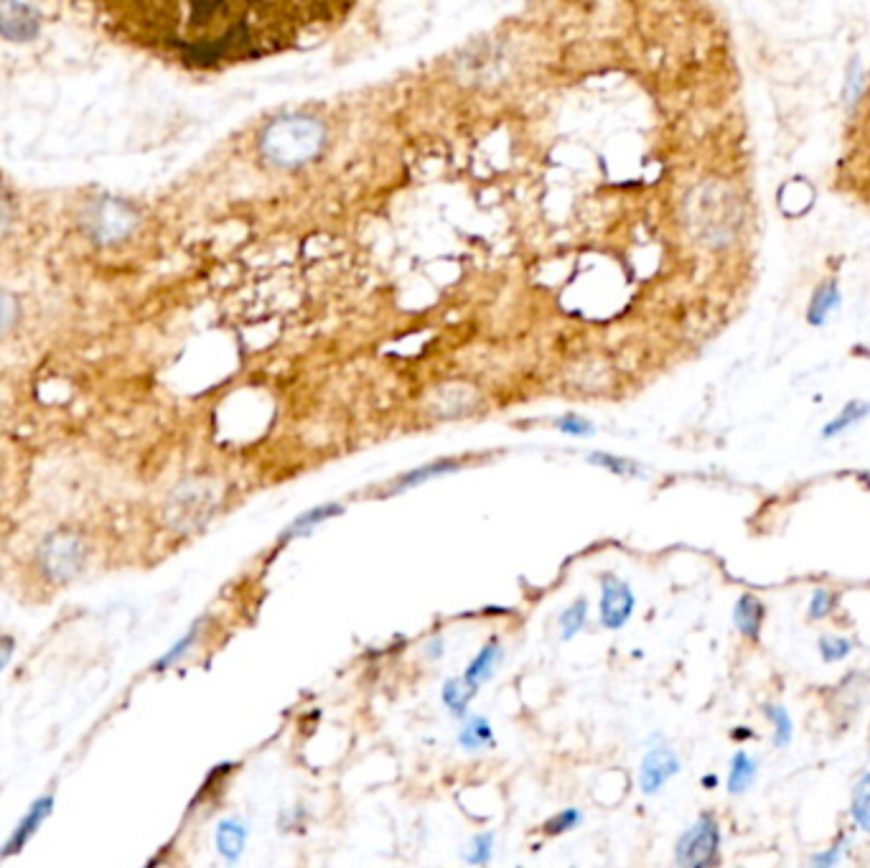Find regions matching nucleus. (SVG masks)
<instances>
[{"label": "nucleus", "instance_id": "27", "mask_svg": "<svg viewBox=\"0 0 870 868\" xmlns=\"http://www.w3.org/2000/svg\"><path fill=\"white\" fill-rule=\"evenodd\" d=\"M46 812H49V800L41 802V805H36V807H34V812H31V815H28L26 823L21 825V833H18V835H16V840H13V843H11V851H16V846L21 848L23 843H26V838H28V835H31V833H34L36 825L41 823V818H44Z\"/></svg>", "mask_w": 870, "mask_h": 868}, {"label": "nucleus", "instance_id": "30", "mask_svg": "<svg viewBox=\"0 0 870 868\" xmlns=\"http://www.w3.org/2000/svg\"><path fill=\"white\" fill-rule=\"evenodd\" d=\"M13 319H16V303H13L8 293L0 291V331H6L13 324Z\"/></svg>", "mask_w": 870, "mask_h": 868}, {"label": "nucleus", "instance_id": "23", "mask_svg": "<svg viewBox=\"0 0 870 868\" xmlns=\"http://www.w3.org/2000/svg\"><path fill=\"white\" fill-rule=\"evenodd\" d=\"M491 856H494V835L481 833L476 838H471L469 848H466V861L471 866H486L491 861Z\"/></svg>", "mask_w": 870, "mask_h": 868}, {"label": "nucleus", "instance_id": "26", "mask_svg": "<svg viewBox=\"0 0 870 868\" xmlns=\"http://www.w3.org/2000/svg\"><path fill=\"white\" fill-rule=\"evenodd\" d=\"M835 609V596L827 591V588H817L809 601V619H825Z\"/></svg>", "mask_w": 870, "mask_h": 868}, {"label": "nucleus", "instance_id": "8", "mask_svg": "<svg viewBox=\"0 0 870 868\" xmlns=\"http://www.w3.org/2000/svg\"><path fill=\"white\" fill-rule=\"evenodd\" d=\"M341 512H344V504L339 502H324V504H316V507H311V510H306L303 515H298L296 520L290 522L288 527L283 530V535H280V540H290V538H303V535H311L316 527H321L324 522L334 520V517H339Z\"/></svg>", "mask_w": 870, "mask_h": 868}, {"label": "nucleus", "instance_id": "3", "mask_svg": "<svg viewBox=\"0 0 870 868\" xmlns=\"http://www.w3.org/2000/svg\"><path fill=\"white\" fill-rule=\"evenodd\" d=\"M636 599L631 594L629 583L621 581L619 576L601 578V604H598V614H601V624L606 629H621L634 614Z\"/></svg>", "mask_w": 870, "mask_h": 868}, {"label": "nucleus", "instance_id": "16", "mask_svg": "<svg viewBox=\"0 0 870 868\" xmlns=\"http://www.w3.org/2000/svg\"><path fill=\"white\" fill-rule=\"evenodd\" d=\"M868 415H870V403H863V400H850V403L845 405V408L840 410V413H837L825 428H822V438L840 436V433H845L848 428L858 426L860 420H865Z\"/></svg>", "mask_w": 870, "mask_h": 868}, {"label": "nucleus", "instance_id": "12", "mask_svg": "<svg viewBox=\"0 0 870 868\" xmlns=\"http://www.w3.org/2000/svg\"><path fill=\"white\" fill-rule=\"evenodd\" d=\"M247 843V828L240 820H222L217 828V851L227 863H237L245 853Z\"/></svg>", "mask_w": 870, "mask_h": 868}, {"label": "nucleus", "instance_id": "29", "mask_svg": "<svg viewBox=\"0 0 870 868\" xmlns=\"http://www.w3.org/2000/svg\"><path fill=\"white\" fill-rule=\"evenodd\" d=\"M850 840L845 838H840L835 843V846H830L827 848V851H822V853H817V856H812V863H815V866H820V868H830V866H835L837 861H840V858H843V851H845V846H848Z\"/></svg>", "mask_w": 870, "mask_h": 868}, {"label": "nucleus", "instance_id": "9", "mask_svg": "<svg viewBox=\"0 0 870 868\" xmlns=\"http://www.w3.org/2000/svg\"><path fill=\"white\" fill-rule=\"evenodd\" d=\"M840 303H843V293H840L837 280H825L809 298L807 321L812 326H825L827 319L840 308Z\"/></svg>", "mask_w": 870, "mask_h": 868}, {"label": "nucleus", "instance_id": "25", "mask_svg": "<svg viewBox=\"0 0 870 868\" xmlns=\"http://www.w3.org/2000/svg\"><path fill=\"white\" fill-rule=\"evenodd\" d=\"M863 69H860V62L855 59V62L848 64V72H845V84H843V100L845 105H855L860 97V92H863Z\"/></svg>", "mask_w": 870, "mask_h": 868}, {"label": "nucleus", "instance_id": "15", "mask_svg": "<svg viewBox=\"0 0 870 868\" xmlns=\"http://www.w3.org/2000/svg\"><path fill=\"white\" fill-rule=\"evenodd\" d=\"M756 774H759L756 759H751L746 751H736V756L731 759V774H728V792L743 795L756 782Z\"/></svg>", "mask_w": 870, "mask_h": 868}, {"label": "nucleus", "instance_id": "4", "mask_svg": "<svg viewBox=\"0 0 870 868\" xmlns=\"http://www.w3.org/2000/svg\"><path fill=\"white\" fill-rule=\"evenodd\" d=\"M41 566L54 581H67L82 568V545L74 535H54L41 550Z\"/></svg>", "mask_w": 870, "mask_h": 868}, {"label": "nucleus", "instance_id": "18", "mask_svg": "<svg viewBox=\"0 0 870 868\" xmlns=\"http://www.w3.org/2000/svg\"><path fill=\"white\" fill-rule=\"evenodd\" d=\"M850 815H853L855 825L865 833H870V772L858 779L853 790V802H850Z\"/></svg>", "mask_w": 870, "mask_h": 868}, {"label": "nucleus", "instance_id": "31", "mask_svg": "<svg viewBox=\"0 0 870 868\" xmlns=\"http://www.w3.org/2000/svg\"><path fill=\"white\" fill-rule=\"evenodd\" d=\"M425 655H428L430 660H441L443 657V639L441 637L430 639V642L425 644Z\"/></svg>", "mask_w": 870, "mask_h": 868}, {"label": "nucleus", "instance_id": "20", "mask_svg": "<svg viewBox=\"0 0 870 868\" xmlns=\"http://www.w3.org/2000/svg\"><path fill=\"white\" fill-rule=\"evenodd\" d=\"M761 711H764V716L769 718L771 726H774V744L779 746V749H787V746L792 744V736H794L792 716L787 713V708L771 706V703H766Z\"/></svg>", "mask_w": 870, "mask_h": 868}, {"label": "nucleus", "instance_id": "11", "mask_svg": "<svg viewBox=\"0 0 870 868\" xmlns=\"http://www.w3.org/2000/svg\"><path fill=\"white\" fill-rule=\"evenodd\" d=\"M458 469H461V461H453V459L430 461V464L418 466V469L408 471V474H402L400 479H397L395 487H392V494H400V492H408V489L423 487V484L433 482V479H438V476L453 474V471H458Z\"/></svg>", "mask_w": 870, "mask_h": 868}, {"label": "nucleus", "instance_id": "24", "mask_svg": "<svg viewBox=\"0 0 870 868\" xmlns=\"http://www.w3.org/2000/svg\"><path fill=\"white\" fill-rule=\"evenodd\" d=\"M555 426H558L560 433H565V436H573V438H588L596 433V426H593L591 420L583 418V415H560L558 420H555Z\"/></svg>", "mask_w": 870, "mask_h": 868}, {"label": "nucleus", "instance_id": "2", "mask_svg": "<svg viewBox=\"0 0 870 868\" xmlns=\"http://www.w3.org/2000/svg\"><path fill=\"white\" fill-rule=\"evenodd\" d=\"M720 825L713 815H700L698 823L690 825L680 835L675 846V861L682 868H705L718 863Z\"/></svg>", "mask_w": 870, "mask_h": 868}, {"label": "nucleus", "instance_id": "7", "mask_svg": "<svg viewBox=\"0 0 870 868\" xmlns=\"http://www.w3.org/2000/svg\"><path fill=\"white\" fill-rule=\"evenodd\" d=\"M502 660H504L502 642H499V639H491V642H486L484 647L476 652L474 660L469 662V667H466V672H463V680L479 690L486 680H491V675L497 672V667L502 665Z\"/></svg>", "mask_w": 870, "mask_h": 868}, {"label": "nucleus", "instance_id": "32", "mask_svg": "<svg viewBox=\"0 0 870 868\" xmlns=\"http://www.w3.org/2000/svg\"><path fill=\"white\" fill-rule=\"evenodd\" d=\"M753 731H746V728H741V731H733V739H751Z\"/></svg>", "mask_w": 870, "mask_h": 868}, {"label": "nucleus", "instance_id": "14", "mask_svg": "<svg viewBox=\"0 0 870 868\" xmlns=\"http://www.w3.org/2000/svg\"><path fill=\"white\" fill-rule=\"evenodd\" d=\"M479 693V690L474 688V685H469L466 680L461 678H448L446 683H443V703H446V708L451 711V716L463 718L466 716V711H469V703L471 698Z\"/></svg>", "mask_w": 870, "mask_h": 868}, {"label": "nucleus", "instance_id": "21", "mask_svg": "<svg viewBox=\"0 0 870 868\" xmlns=\"http://www.w3.org/2000/svg\"><path fill=\"white\" fill-rule=\"evenodd\" d=\"M820 655L825 662H840L845 660V657L853 652V639L848 637H832V634H825V637H820Z\"/></svg>", "mask_w": 870, "mask_h": 868}, {"label": "nucleus", "instance_id": "33", "mask_svg": "<svg viewBox=\"0 0 870 868\" xmlns=\"http://www.w3.org/2000/svg\"><path fill=\"white\" fill-rule=\"evenodd\" d=\"M703 784L708 787V790H713L715 784H718V777H713V774H710V777H703Z\"/></svg>", "mask_w": 870, "mask_h": 868}, {"label": "nucleus", "instance_id": "13", "mask_svg": "<svg viewBox=\"0 0 870 868\" xmlns=\"http://www.w3.org/2000/svg\"><path fill=\"white\" fill-rule=\"evenodd\" d=\"M458 744L466 751H481L494 746V728L486 716H469L458 728Z\"/></svg>", "mask_w": 870, "mask_h": 868}, {"label": "nucleus", "instance_id": "17", "mask_svg": "<svg viewBox=\"0 0 870 868\" xmlns=\"http://www.w3.org/2000/svg\"><path fill=\"white\" fill-rule=\"evenodd\" d=\"M588 464L601 466V469L611 471V474H616V476H624V479L644 474V469L639 466V461L624 459V456H616V454H606V451H593V454H588Z\"/></svg>", "mask_w": 870, "mask_h": 868}, {"label": "nucleus", "instance_id": "19", "mask_svg": "<svg viewBox=\"0 0 870 868\" xmlns=\"http://www.w3.org/2000/svg\"><path fill=\"white\" fill-rule=\"evenodd\" d=\"M588 622V601L586 599H578L573 601V604L568 606V609H563V614H560V637L565 639V642H570L573 637H578L580 632H583V627H586Z\"/></svg>", "mask_w": 870, "mask_h": 868}, {"label": "nucleus", "instance_id": "22", "mask_svg": "<svg viewBox=\"0 0 870 868\" xmlns=\"http://www.w3.org/2000/svg\"><path fill=\"white\" fill-rule=\"evenodd\" d=\"M583 823V812L578 810V807H565V810H560L558 815H553V818L545 823V833L547 835H563L570 833V830H575L578 825Z\"/></svg>", "mask_w": 870, "mask_h": 868}, {"label": "nucleus", "instance_id": "10", "mask_svg": "<svg viewBox=\"0 0 870 868\" xmlns=\"http://www.w3.org/2000/svg\"><path fill=\"white\" fill-rule=\"evenodd\" d=\"M764 616H766L764 604H761V599H756L753 594H743L741 599H738V604L733 606V622H736V629L743 634V637L751 639V642H756V639L761 637Z\"/></svg>", "mask_w": 870, "mask_h": 868}, {"label": "nucleus", "instance_id": "28", "mask_svg": "<svg viewBox=\"0 0 870 868\" xmlns=\"http://www.w3.org/2000/svg\"><path fill=\"white\" fill-rule=\"evenodd\" d=\"M196 637H199V624H196L194 629H191L189 634H186L184 639H181V642H176V647H173V650H168V655L163 657L161 662H158V667H171L173 662H179L181 657L186 655V652L191 650V647H194V642H196Z\"/></svg>", "mask_w": 870, "mask_h": 868}, {"label": "nucleus", "instance_id": "5", "mask_svg": "<svg viewBox=\"0 0 870 868\" xmlns=\"http://www.w3.org/2000/svg\"><path fill=\"white\" fill-rule=\"evenodd\" d=\"M677 774H680V759H677L675 751L670 746H654L642 759V767H639V787H642L644 795L652 797Z\"/></svg>", "mask_w": 870, "mask_h": 868}, {"label": "nucleus", "instance_id": "6", "mask_svg": "<svg viewBox=\"0 0 870 868\" xmlns=\"http://www.w3.org/2000/svg\"><path fill=\"white\" fill-rule=\"evenodd\" d=\"M39 16L28 0H0V31L13 41H26L36 34Z\"/></svg>", "mask_w": 870, "mask_h": 868}, {"label": "nucleus", "instance_id": "1", "mask_svg": "<svg viewBox=\"0 0 870 868\" xmlns=\"http://www.w3.org/2000/svg\"><path fill=\"white\" fill-rule=\"evenodd\" d=\"M326 143V128L311 115H283L263 130L260 148L280 168H298L313 161Z\"/></svg>", "mask_w": 870, "mask_h": 868}]
</instances>
